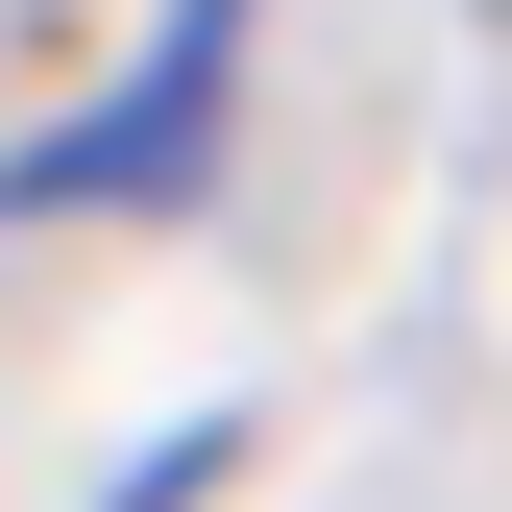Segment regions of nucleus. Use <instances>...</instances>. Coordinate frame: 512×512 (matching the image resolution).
Masks as SVG:
<instances>
[{"label":"nucleus","instance_id":"2","mask_svg":"<svg viewBox=\"0 0 512 512\" xmlns=\"http://www.w3.org/2000/svg\"><path fill=\"white\" fill-rule=\"evenodd\" d=\"M220 464H244V415H171V439H147V464H122V488H98V512H196Z\"/></svg>","mask_w":512,"mask_h":512},{"label":"nucleus","instance_id":"1","mask_svg":"<svg viewBox=\"0 0 512 512\" xmlns=\"http://www.w3.org/2000/svg\"><path fill=\"white\" fill-rule=\"evenodd\" d=\"M244 74H269V0H171L74 122H25V147H0V220H171V196H220Z\"/></svg>","mask_w":512,"mask_h":512}]
</instances>
